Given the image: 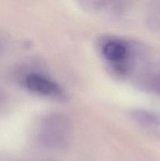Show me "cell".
I'll return each instance as SVG.
<instances>
[{
    "instance_id": "6da1fadb",
    "label": "cell",
    "mask_w": 160,
    "mask_h": 161,
    "mask_svg": "<svg viewBox=\"0 0 160 161\" xmlns=\"http://www.w3.org/2000/svg\"><path fill=\"white\" fill-rule=\"evenodd\" d=\"M72 135V124L62 113H50L42 116L35 130L36 141L43 147L60 149L68 145Z\"/></svg>"
},
{
    "instance_id": "7a4b0ae2",
    "label": "cell",
    "mask_w": 160,
    "mask_h": 161,
    "mask_svg": "<svg viewBox=\"0 0 160 161\" xmlns=\"http://www.w3.org/2000/svg\"><path fill=\"white\" fill-rule=\"evenodd\" d=\"M100 52L116 71L124 72L130 57V47L125 41L118 38H107L101 42Z\"/></svg>"
},
{
    "instance_id": "3957f363",
    "label": "cell",
    "mask_w": 160,
    "mask_h": 161,
    "mask_svg": "<svg viewBox=\"0 0 160 161\" xmlns=\"http://www.w3.org/2000/svg\"><path fill=\"white\" fill-rule=\"evenodd\" d=\"M26 87L39 95L52 98H62L64 91L61 86L51 79L39 73H30L24 79Z\"/></svg>"
},
{
    "instance_id": "277c9868",
    "label": "cell",
    "mask_w": 160,
    "mask_h": 161,
    "mask_svg": "<svg viewBox=\"0 0 160 161\" xmlns=\"http://www.w3.org/2000/svg\"><path fill=\"white\" fill-rule=\"evenodd\" d=\"M87 10L111 19H118L126 12L125 3L117 1H86L81 3Z\"/></svg>"
},
{
    "instance_id": "5b68a950",
    "label": "cell",
    "mask_w": 160,
    "mask_h": 161,
    "mask_svg": "<svg viewBox=\"0 0 160 161\" xmlns=\"http://www.w3.org/2000/svg\"><path fill=\"white\" fill-rule=\"evenodd\" d=\"M133 120L144 128L153 129L160 126V119L158 116L148 111L136 109L131 113Z\"/></svg>"
},
{
    "instance_id": "8992f818",
    "label": "cell",
    "mask_w": 160,
    "mask_h": 161,
    "mask_svg": "<svg viewBox=\"0 0 160 161\" xmlns=\"http://www.w3.org/2000/svg\"><path fill=\"white\" fill-rule=\"evenodd\" d=\"M149 88L160 94V75H152L146 81Z\"/></svg>"
}]
</instances>
